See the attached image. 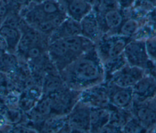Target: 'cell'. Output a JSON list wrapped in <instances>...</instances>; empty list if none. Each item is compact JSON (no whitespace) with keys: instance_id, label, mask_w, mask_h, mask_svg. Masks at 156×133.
Instances as JSON below:
<instances>
[{"instance_id":"obj_1","label":"cell","mask_w":156,"mask_h":133,"mask_svg":"<svg viewBox=\"0 0 156 133\" xmlns=\"http://www.w3.org/2000/svg\"><path fill=\"white\" fill-rule=\"evenodd\" d=\"M59 73L68 87L80 92L105 81L103 64L95 47L83 53Z\"/></svg>"},{"instance_id":"obj_2","label":"cell","mask_w":156,"mask_h":133,"mask_svg":"<svg viewBox=\"0 0 156 133\" xmlns=\"http://www.w3.org/2000/svg\"><path fill=\"white\" fill-rule=\"evenodd\" d=\"M20 15L29 26L49 38L68 17L58 0L34 1L20 12Z\"/></svg>"},{"instance_id":"obj_3","label":"cell","mask_w":156,"mask_h":133,"mask_svg":"<svg viewBox=\"0 0 156 133\" xmlns=\"http://www.w3.org/2000/svg\"><path fill=\"white\" fill-rule=\"evenodd\" d=\"M94 47L93 42L82 35H77L49 43L48 53L60 72L83 53Z\"/></svg>"},{"instance_id":"obj_4","label":"cell","mask_w":156,"mask_h":133,"mask_svg":"<svg viewBox=\"0 0 156 133\" xmlns=\"http://www.w3.org/2000/svg\"><path fill=\"white\" fill-rule=\"evenodd\" d=\"M80 91L70 89L67 86L47 95L51 116H66L79 100Z\"/></svg>"},{"instance_id":"obj_5","label":"cell","mask_w":156,"mask_h":133,"mask_svg":"<svg viewBox=\"0 0 156 133\" xmlns=\"http://www.w3.org/2000/svg\"><path fill=\"white\" fill-rule=\"evenodd\" d=\"M131 39L118 34H105L95 43V50L103 63L122 55L126 46Z\"/></svg>"},{"instance_id":"obj_6","label":"cell","mask_w":156,"mask_h":133,"mask_svg":"<svg viewBox=\"0 0 156 133\" xmlns=\"http://www.w3.org/2000/svg\"><path fill=\"white\" fill-rule=\"evenodd\" d=\"M20 29L21 36L15 53L18 57H21L28 51L36 48L48 49L49 36L30 27L24 20Z\"/></svg>"},{"instance_id":"obj_7","label":"cell","mask_w":156,"mask_h":133,"mask_svg":"<svg viewBox=\"0 0 156 133\" xmlns=\"http://www.w3.org/2000/svg\"><path fill=\"white\" fill-rule=\"evenodd\" d=\"M123 55L127 64L146 70L151 63L144 40L132 39L126 46Z\"/></svg>"},{"instance_id":"obj_8","label":"cell","mask_w":156,"mask_h":133,"mask_svg":"<svg viewBox=\"0 0 156 133\" xmlns=\"http://www.w3.org/2000/svg\"><path fill=\"white\" fill-rule=\"evenodd\" d=\"M133 116L146 129L155 127L156 123V95L142 102H133Z\"/></svg>"},{"instance_id":"obj_9","label":"cell","mask_w":156,"mask_h":133,"mask_svg":"<svg viewBox=\"0 0 156 133\" xmlns=\"http://www.w3.org/2000/svg\"><path fill=\"white\" fill-rule=\"evenodd\" d=\"M79 100L91 108L108 109L110 104L105 81L81 91Z\"/></svg>"},{"instance_id":"obj_10","label":"cell","mask_w":156,"mask_h":133,"mask_svg":"<svg viewBox=\"0 0 156 133\" xmlns=\"http://www.w3.org/2000/svg\"><path fill=\"white\" fill-rule=\"evenodd\" d=\"M146 73L144 69L126 64L105 81H110L121 87H132Z\"/></svg>"},{"instance_id":"obj_11","label":"cell","mask_w":156,"mask_h":133,"mask_svg":"<svg viewBox=\"0 0 156 133\" xmlns=\"http://www.w3.org/2000/svg\"><path fill=\"white\" fill-rule=\"evenodd\" d=\"M110 104L115 107L131 109L133 103L132 87L117 86L110 81H105Z\"/></svg>"},{"instance_id":"obj_12","label":"cell","mask_w":156,"mask_h":133,"mask_svg":"<svg viewBox=\"0 0 156 133\" xmlns=\"http://www.w3.org/2000/svg\"><path fill=\"white\" fill-rule=\"evenodd\" d=\"M91 107L79 100L66 115V120L72 129L89 133Z\"/></svg>"},{"instance_id":"obj_13","label":"cell","mask_w":156,"mask_h":133,"mask_svg":"<svg viewBox=\"0 0 156 133\" xmlns=\"http://www.w3.org/2000/svg\"><path fill=\"white\" fill-rule=\"evenodd\" d=\"M132 88L133 102H142L156 95V81L147 73Z\"/></svg>"},{"instance_id":"obj_14","label":"cell","mask_w":156,"mask_h":133,"mask_svg":"<svg viewBox=\"0 0 156 133\" xmlns=\"http://www.w3.org/2000/svg\"><path fill=\"white\" fill-rule=\"evenodd\" d=\"M96 16L104 35L116 34L119 27L126 18L120 9L110 10L102 15H96Z\"/></svg>"},{"instance_id":"obj_15","label":"cell","mask_w":156,"mask_h":133,"mask_svg":"<svg viewBox=\"0 0 156 133\" xmlns=\"http://www.w3.org/2000/svg\"><path fill=\"white\" fill-rule=\"evenodd\" d=\"M80 35L95 43L104 35L99 20L92 10L80 21Z\"/></svg>"},{"instance_id":"obj_16","label":"cell","mask_w":156,"mask_h":133,"mask_svg":"<svg viewBox=\"0 0 156 133\" xmlns=\"http://www.w3.org/2000/svg\"><path fill=\"white\" fill-rule=\"evenodd\" d=\"M68 17L80 21L93 9L92 5L83 0H58Z\"/></svg>"},{"instance_id":"obj_17","label":"cell","mask_w":156,"mask_h":133,"mask_svg":"<svg viewBox=\"0 0 156 133\" xmlns=\"http://www.w3.org/2000/svg\"><path fill=\"white\" fill-rule=\"evenodd\" d=\"M80 35V22L67 17L50 35L49 43L57 39Z\"/></svg>"},{"instance_id":"obj_18","label":"cell","mask_w":156,"mask_h":133,"mask_svg":"<svg viewBox=\"0 0 156 133\" xmlns=\"http://www.w3.org/2000/svg\"><path fill=\"white\" fill-rule=\"evenodd\" d=\"M0 35L6 43L7 52L15 54L21 36L20 29L16 26L2 23L0 26Z\"/></svg>"},{"instance_id":"obj_19","label":"cell","mask_w":156,"mask_h":133,"mask_svg":"<svg viewBox=\"0 0 156 133\" xmlns=\"http://www.w3.org/2000/svg\"><path fill=\"white\" fill-rule=\"evenodd\" d=\"M110 111L107 108H91L89 133H99L108 123Z\"/></svg>"},{"instance_id":"obj_20","label":"cell","mask_w":156,"mask_h":133,"mask_svg":"<svg viewBox=\"0 0 156 133\" xmlns=\"http://www.w3.org/2000/svg\"><path fill=\"white\" fill-rule=\"evenodd\" d=\"M66 121V116H50L38 124L34 129L38 133H55Z\"/></svg>"},{"instance_id":"obj_21","label":"cell","mask_w":156,"mask_h":133,"mask_svg":"<svg viewBox=\"0 0 156 133\" xmlns=\"http://www.w3.org/2000/svg\"><path fill=\"white\" fill-rule=\"evenodd\" d=\"M108 109L110 111L108 123L122 129L128 121L133 117L131 109L118 108L112 105L110 106Z\"/></svg>"},{"instance_id":"obj_22","label":"cell","mask_w":156,"mask_h":133,"mask_svg":"<svg viewBox=\"0 0 156 133\" xmlns=\"http://www.w3.org/2000/svg\"><path fill=\"white\" fill-rule=\"evenodd\" d=\"M140 26V21L131 18H126L119 27L116 34L132 39L138 30Z\"/></svg>"},{"instance_id":"obj_23","label":"cell","mask_w":156,"mask_h":133,"mask_svg":"<svg viewBox=\"0 0 156 133\" xmlns=\"http://www.w3.org/2000/svg\"><path fill=\"white\" fill-rule=\"evenodd\" d=\"M103 64L104 69L105 73V81L114 73L120 69L127 64L123 53L117 57L109 60Z\"/></svg>"},{"instance_id":"obj_24","label":"cell","mask_w":156,"mask_h":133,"mask_svg":"<svg viewBox=\"0 0 156 133\" xmlns=\"http://www.w3.org/2000/svg\"><path fill=\"white\" fill-rule=\"evenodd\" d=\"M92 7V10L98 15L119 9L116 0H94Z\"/></svg>"},{"instance_id":"obj_25","label":"cell","mask_w":156,"mask_h":133,"mask_svg":"<svg viewBox=\"0 0 156 133\" xmlns=\"http://www.w3.org/2000/svg\"><path fill=\"white\" fill-rule=\"evenodd\" d=\"M16 90L19 91L10 77L0 71V97H5Z\"/></svg>"},{"instance_id":"obj_26","label":"cell","mask_w":156,"mask_h":133,"mask_svg":"<svg viewBox=\"0 0 156 133\" xmlns=\"http://www.w3.org/2000/svg\"><path fill=\"white\" fill-rule=\"evenodd\" d=\"M13 12L20 13V10L10 0L0 1V19L2 22L10 13Z\"/></svg>"},{"instance_id":"obj_27","label":"cell","mask_w":156,"mask_h":133,"mask_svg":"<svg viewBox=\"0 0 156 133\" xmlns=\"http://www.w3.org/2000/svg\"><path fill=\"white\" fill-rule=\"evenodd\" d=\"M146 128L133 116L122 128L123 133H141Z\"/></svg>"},{"instance_id":"obj_28","label":"cell","mask_w":156,"mask_h":133,"mask_svg":"<svg viewBox=\"0 0 156 133\" xmlns=\"http://www.w3.org/2000/svg\"><path fill=\"white\" fill-rule=\"evenodd\" d=\"M147 55L152 61L156 62V35L147 38L145 41Z\"/></svg>"},{"instance_id":"obj_29","label":"cell","mask_w":156,"mask_h":133,"mask_svg":"<svg viewBox=\"0 0 156 133\" xmlns=\"http://www.w3.org/2000/svg\"><path fill=\"white\" fill-rule=\"evenodd\" d=\"M7 133H38L34 128L24 123L15 124L7 132Z\"/></svg>"},{"instance_id":"obj_30","label":"cell","mask_w":156,"mask_h":133,"mask_svg":"<svg viewBox=\"0 0 156 133\" xmlns=\"http://www.w3.org/2000/svg\"><path fill=\"white\" fill-rule=\"evenodd\" d=\"M99 133H123L122 129L116 127L110 123L106 124Z\"/></svg>"},{"instance_id":"obj_31","label":"cell","mask_w":156,"mask_h":133,"mask_svg":"<svg viewBox=\"0 0 156 133\" xmlns=\"http://www.w3.org/2000/svg\"><path fill=\"white\" fill-rule=\"evenodd\" d=\"M20 10V12L29 5L34 0H10Z\"/></svg>"},{"instance_id":"obj_32","label":"cell","mask_w":156,"mask_h":133,"mask_svg":"<svg viewBox=\"0 0 156 133\" xmlns=\"http://www.w3.org/2000/svg\"><path fill=\"white\" fill-rule=\"evenodd\" d=\"M121 10L129 9L134 4L135 0H116Z\"/></svg>"},{"instance_id":"obj_33","label":"cell","mask_w":156,"mask_h":133,"mask_svg":"<svg viewBox=\"0 0 156 133\" xmlns=\"http://www.w3.org/2000/svg\"><path fill=\"white\" fill-rule=\"evenodd\" d=\"M146 72V73L151 75L156 81V62L151 61V63Z\"/></svg>"},{"instance_id":"obj_34","label":"cell","mask_w":156,"mask_h":133,"mask_svg":"<svg viewBox=\"0 0 156 133\" xmlns=\"http://www.w3.org/2000/svg\"><path fill=\"white\" fill-rule=\"evenodd\" d=\"M7 52V47L3 38L0 35V59Z\"/></svg>"},{"instance_id":"obj_35","label":"cell","mask_w":156,"mask_h":133,"mask_svg":"<svg viewBox=\"0 0 156 133\" xmlns=\"http://www.w3.org/2000/svg\"><path fill=\"white\" fill-rule=\"evenodd\" d=\"M72 131V128L66 121V123L55 133H71Z\"/></svg>"},{"instance_id":"obj_36","label":"cell","mask_w":156,"mask_h":133,"mask_svg":"<svg viewBox=\"0 0 156 133\" xmlns=\"http://www.w3.org/2000/svg\"><path fill=\"white\" fill-rule=\"evenodd\" d=\"M146 1L155 8V7L156 6V0H146Z\"/></svg>"},{"instance_id":"obj_37","label":"cell","mask_w":156,"mask_h":133,"mask_svg":"<svg viewBox=\"0 0 156 133\" xmlns=\"http://www.w3.org/2000/svg\"><path fill=\"white\" fill-rule=\"evenodd\" d=\"M71 133H87V132H83V131H79V130L72 129V131H71Z\"/></svg>"},{"instance_id":"obj_38","label":"cell","mask_w":156,"mask_h":133,"mask_svg":"<svg viewBox=\"0 0 156 133\" xmlns=\"http://www.w3.org/2000/svg\"><path fill=\"white\" fill-rule=\"evenodd\" d=\"M83 1H86V2H88L89 4H91V5H93V2H94V0H83Z\"/></svg>"},{"instance_id":"obj_39","label":"cell","mask_w":156,"mask_h":133,"mask_svg":"<svg viewBox=\"0 0 156 133\" xmlns=\"http://www.w3.org/2000/svg\"><path fill=\"white\" fill-rule=\"evenodd\" d=\"M46 0H34V2H41V1H44Z\"/></svg>"},{"instance_id":"obj_40","label":"cell","mask_w":156,"mask_h":133,"mask_svg":"<svg viewBox=\"0 0 156 133\" xmlns=\"http://www.w3.org/2000/svg\"><path fill=\"white\" fill-rule=\"evenodd\" d=\"M2 24V21L0 19V26H1V24Z\"/></svg>"},{"instance_id":"obj_41","label":"cell","mask_w":156,"mask_h":133,"mask_svg":"<svg viewBox=\"0 0 156 133\" xmlns=\"http://www.w3.org/2000/svg\"><path fill=\"white\" fill-rule=\"evenodd\" d=\"M0 133H5V132H2V131H1L0 130Z\"/></svg>"},{"instance_id":"obj_42","label":"cell","mask_w":156,"mask_h":133,"mask_svg":"<svg viewBox=\"0 0 156 133\" xmlns=\"http://www.w3.org/2000/svg\"><path fill=\"white\" fill-rule=\"evenodd\" d=\"M155 129H156V123H155Z\"/></svg>"},{"instance_id":"obj_43","label":"cell","mask_w":156,"mask_h":133,"mask_svg":"<svg viewBox=\"0 0 156 133\" xmlns=\"http://www.w3.org/2000/svg\"><path fill=\"white\" fill-rule=\"evenodd\" d=\"M2 1V0H0V1Z\"/></svg>"}]
</instances>
